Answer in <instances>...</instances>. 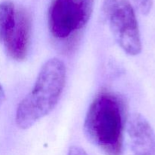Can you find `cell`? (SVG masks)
Segmentation results:
<instances>
[{"mask_svg":"<svg viewBox=\"0 0 155 155\" xmlns=\"http://www.w3.org/2000/svg\"><path fill=\"white\" fill-rule=\"evenodd\" d=\"M127 131L134 155H155V133L140 114H133L127 121Z\"/></svg>","mask_w":155,"mask_h":155,"instance_id":"obj_6","label":"cell"},{"mask_svg":"<svg viewBox=\"0 0 155 155\" xmlns=\"http://www.w3.org/2000/svg\"><path fill=\"white\" fill-rule=\"evenodd\" d=\"M136 6L142 15H148L152 8V0H133Z\"/></svg>","mask_w":155,"mask_h":155,"instance_id":"obj_8","label":"cell"},{"mask_svg":"<svg viewBox=\"0 0 155 155\" xmlns=\"http://www.w3.org/2000/svg\"><path fill=\"white\" fill-rule=\"evenodd\" d=\"M32 32V18L23 8L15 9V18L5 36L7 54L15 61H24L28 54Z\"/></svg>","mask_w":155,"mask_h":155,"instance_id":"obj_5","label":"cell"},{"mask_svg":"<svg viewBox=\"0 0 155 155\" xmlns=\"http://www.w3.org/2000/svg\"><path fill=\"white\" fill-rule=\"evenodd\" d=\"M66 82V67L53 58L41 68L30 92L19 103L15 122L22 130L31 127L48 115L57 105Z\"/></svg>","mask_w":155,"mask_h":155,"instance_id":"obj_2","label":"cell"},{"mask_svg":"<svg viewBox=\"0 0 155 155\" xmlns=\"http://www.w3.org/2000/svg\"><path fill=\"white\" fill-rule=\"evenodd\" d=\"M68 155H89L84 149L79 146L73 145L69 148Z\"/></svg>","mask_w":155,"mask_h":155,"instance_id":"obj_9","label":"cell"},{"mask_svg":"<svg viewBox=\"0 0 155 155\" xmlns=\"http://www.w3.org/2000/svg\"><path fill=\"white\" fill-rule=\"evenodd\" d=\"M15 7L11 2L0 3V42L3 41L8 30L12 25L15 14Z\"/></svg>","mask_w":155,"mask_h":155,"instance_id":"obj_7","label":"cell"},{"mask_svg":"<svg viewBox=\"0 0 155 155\" xmlns=\"http://www.w3.org/2000/svg\"><path fill=\"white\" fill-rule=\"evenodd\" d=\"M94 0H51L48 26L51 37L64 49L72 48L90 19Z\"/></svg>","mask_w":155,"mask_h":155,"instance_id":"obj_3","label":"cell"},{"mask_svg":"<svg viewBox=\"0 0 155 155\" xmlns=\"http://www.w3.org/2000/svg\"><path fill=\"white\" fill-rule=\"evenodd\" d=\"M4 96H5L4 91H3V89L2 87V86L0 85V103L2 101L3 98H4Z\"/></svg>","mask_w":155,"mask_h":155,"instance_id":"obj_10","label":"cell"},{"mask_svg":"<svg viewBox=\"0 0 155 155\" xmlns=\"http://www.w3.org/2000/svg\"><path fill=\"white\" fill-rule=\"evenodd\" d=\"M102 11L115 40L130 55L142 51L140 33L130 0H104Z\"/></svg>","mask_w":155,"mask_h":155,"instance_id":"obj_4","label":"cell"},{"mask_svg":"<svg viewBox=\"0 0 155 155\" xmlns=\"http://www.w3.org/2000/svg\"><path fill=\"white\" fill-rule=\"evenodd\" d=\"M124 100L110 91H102L89 106L84 132L91 143L106 155H121L127 121Z\"/></svg>","mask_w":155,"mask_h":155,"instance_id":"obj_1","label":"cell"}]
</instances>
